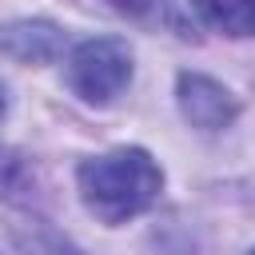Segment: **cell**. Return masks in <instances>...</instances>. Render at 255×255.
<instances>
[{
    "instance_id": "9c48e42d",
    "label": "cell",
    "mask_w": 255,
    "mask_h": 255,
    "mask_svg": "<svg viewBox=\"0 0 255 255\" xmlns=\"http://www.w3.org/2000/svg\"><path fill=\"white\" fill-rule=\"evenodd\" d=\"M4 112H8V88L0 84V116H4Z\"/></svg>"
},
{
    "instance_id": "8992f818",
    "label": "cell",
    "mask_w": 255,
    "mask_h": 255,
    "mask_svg": "<svg viewBox=\"0 0 255 255\" xmlns=\"http://www.w3.org/2000/svg\"><path fill=\"white\" fill-rule=\"evenodd\" d=\"M108 8L120 12V16H128V20H135V24H143V28L187 36V24H183L175 0H108Z\"/></svg>"
},
{
    "instance_id": "7a4b0ae2",
    "label": "cell",
    "mask_w": 255,
    "mask_h": 255,
    "mask_svg": "<svg viewBox=\"0 0 255 255\" xmlns=\"http://www.w3.org/2000/svg\"><path fill=\"white\" fill-rule=\"evenodd\" d=\"M68 88L84 104H112L128 84H131V48L116 36L84 40L68 56Z\"/></svg>"
},
{
    "instance_id": "5b68a950",
    "label": "cell",
    "mask_w": 255,
    "mask_h": 255,
    "mask_svg": "<svg viewBox=\"0 0 255 255\" xmlns=\"http://www.w3.org/2000/svg\"><path fill=\"white\" fill-rule=\"evenodd\" d=\"M191 8L199 12L203 24L219 28L223 36H235V40L251 36V28H255V4L251 0H191Z\"/></svg>"
},
{
    "instance_id": "3957f363",
    "label": "cell",
    "mask_w": 255,
    "mask_h": 255,
    "mask_svg": "<svg viewBox=\"0 0 255 255\" xmlns=\"http://www.w3.org/2000/svg\"><path fill=\"white\" fill-rule=\"evenodd\" d=\"M175 100H179L183 120L199 131H223L239 116V100L231 96V88H223L219 80H211L203 72H179Z\"/></svg>"
},
{
    "instance_id": "277c9868",
    "label": "cell",
    "mask_w": 255,
    "mask_h": 255,
    "mask_svg": "<svg viewBox=\"0 0 255 255\" xmlns=\"http://www.w3.org/2000/svg\"><path fill=\"white\" fill-rule=\"evenodd\" d=\"M68 48V36L52 20H4L0 24V56L16 64H52Z\"/></svg>"
},
{
    "instance_id": "ba28073f",
    "label": "cell",
    "mask_w": 255,
    "mask_h": 255,
    "mask_svg": "<svg viewBox=\"0 0 255 255\" xmlns=\"http://www.w3.org/2000/svg\"><path fill=\"white\" fill-rule=\"evenodd\" d=\"M28 251H32V255H80V247H72V243H68L64 235H56L48 223H40V227H36V235H32Z\"/></svg>"
},
{
    "instance_id": "6da1fadb",
    "label": "cell",
    "mask_w": 255,
    "mask_h": 255,
    "mask_svg": "<svg viewBox=\"0 0 255 255\" xmlns=\"http://www.w3.org/2000/svg\"><path fill=\"white\" fill-rule=\"evenodd\" d=\"M76 187H80L84 207L100 223L116 227L143 215L159 199L163 171L143 147H116V151L84 159L76 171Z\"/></svg>"
},
{
    "instance_id": "52a82bcc",
    "label": "cell",
    "mask_w": 255,
    "mask_h": 255,
    "mask_svg": "<svg viewBox=\"0 0 255 255\" xmlns=\"http://www.w3.org/2000/svg\"><path fill=\"white\" fill-rule=\"evenodd\" d=\"M28 187H32V171H28L24 155L0 143V199H12Z\"/></svg>"
}]
</instances>
